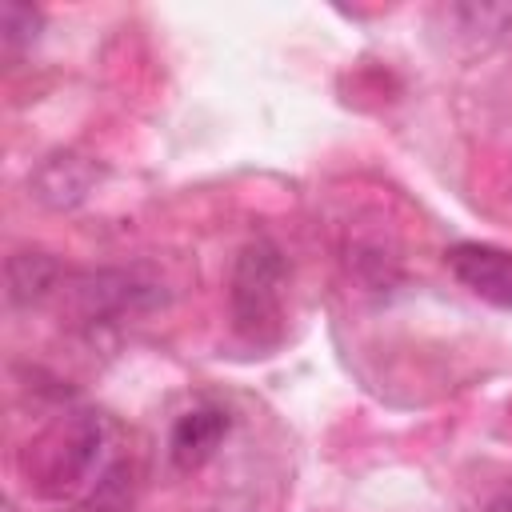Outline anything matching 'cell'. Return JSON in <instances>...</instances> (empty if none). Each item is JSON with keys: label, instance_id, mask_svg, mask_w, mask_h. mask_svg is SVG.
Returning <instances> with one entry per match:
<instances>
[{"label": "cell", "instance_id": "ba28073f", "mask_svg": "<svg viewBox=\"0 0 512 512\" xmlns=\"http://www.w3.org/2000/svg\"><path fill=\"white\" fill-rule=\"evenodd\" d=\"M36 32H40V12H36L32 4H16V0H8V4L0 8V36H4V48H8V52L32 44Z\"/></svg>", "mask_w": 512, "mask_h": 512}, {"label": "cell", "instance_id": "3957f363", "mask_svg": "<svg viewBox=\"0 0 512 512\" xmlns=\"http://www.w3.org/2000/svg\"><path fill=\"white\" fill-rule=\"evenodd\" d=\"M448 272L484 304L512 308V252L480 240H460L444 252Z\"/></svg>", "mask_w": 512, "mask_h": 512}, {"label": "cell", "instance_id": "52a82bcc", "mask_svg": "<svg viewBox=\"0 0 512 512\" xmlns=\"http://www.w3.org/2000/svg\"><path fill=\"white\" fill-rule=\"evenodd\" d=\"M60 264L48 252H16L8 260V300L12 304H36L56 288Z\"/></svg>", "mask_w": 512, "mask_h": 512}, {"label": "cell", "instance_id": "9c48e42d", "mask_svg": "<svg viewBox=\"0 0 512 512\" xmlns=\"http://www.w3.org/2000/svg\"><path fill=\"white\" fill-rule=\"evenodd\" d=\"M488 512H512V488H508V492H500V496L488 504Z\"/></svg>", "mask_w": 512, "mask_h": 512}, {"label": "cell", "instance_id": "7a4b0ae2", "mask_svg": "<svg viewBox=\"0 0 512 512\" xmlns=\"http://www.w3.org/2000/svg\"><path fill=\"white\" fill-rule=\"evenodd\" d=\"M280 284H284V260L272 240H252L232 268V320L252 340L264 336V328H276L280 320Z\"/></svg>", "mask_w": 512, "mask_h": 512}, {"label": "cell", "instance_id": "8992f818", "mask_svg": "<svg viewBox=\"0 0 512 512\" xmlns=\"http://www.w3.org/2000/svg\"><path fill=\"white\" fill-rule=\"evenodd\" d=\"M228 424H232L228 412H224V408H212V404L184 412V416L172 424V440H168V452H172L176 468H184V472L200 468V464L220 448Z\"/></svg>", "mask_w": 512, "mask_h": 512}, {"label": "cell", "instance_id": "277c9868", "mask_svg": "<svg viewBox=\"0 0 512 512\" xmlns=\"http://www.w3.org/2000/svg\"><path fill=\"white\" fill-rule=\"evenodd\" d=\"M72 296L84 320H108V316H124L136 312L144 304L156 300V292L148 284H136L128 272H88L72 280Z\"/></svg>", "mask_w": 512, "mask_h": 512}, {"label": "cell", "instance_id": "6da1fadb", "mask_svg": "<svg viewBox=\"0 0 512 512\" xmlns=\"http://www.w3.org/2000/svg\"><path fill=\"white\" fill-rule=\"evenodd\" d=\"M104 444V424L92 412H76L56 420L40 440L28 444L24 452V484L44 492V496H64L72 492L92 464L100 460Z\"/></svg>", "mask_w": 512, "mask_h": 512}, {"label": "cell", "instance_id": "5b68a950", "mask_svg": "<svg viewBox=\"0 0 512 512\" xmlns=\"http://www.w3.org/2000/svg\"><path fill=\"white\" fill-rule=\"evenodd\" d=\"M100 168L88 160V156H76V152H56L48 156L36 172H32V192L36 200H44L48 208H72L80 204L92 184H96Z\"/></svg>", "mask_w": 512, "mask_h": 512}]
</instances>
